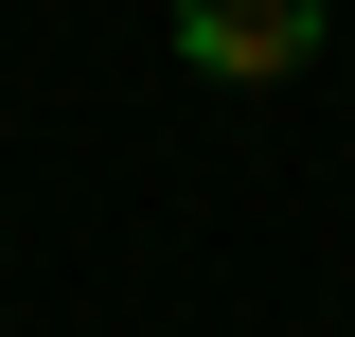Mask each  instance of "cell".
I'll list each match as a JSON object with an SVG mask.
<instances>
[{
    "label": "cell",
    "mask_w": 355,
    "mask_h": 337,
    "mask_svg": "<svg viewBox=\"0 0 355 337\" xmlns=\"http://www.w3.org/2000/svg\"><path fill=\"white\" fill-rule=\"evenodd\" d=\"M338 0H178V71L196 89H302Z\"/></svg>",
    "instance_id": "obj_1"
}]
</instances>
